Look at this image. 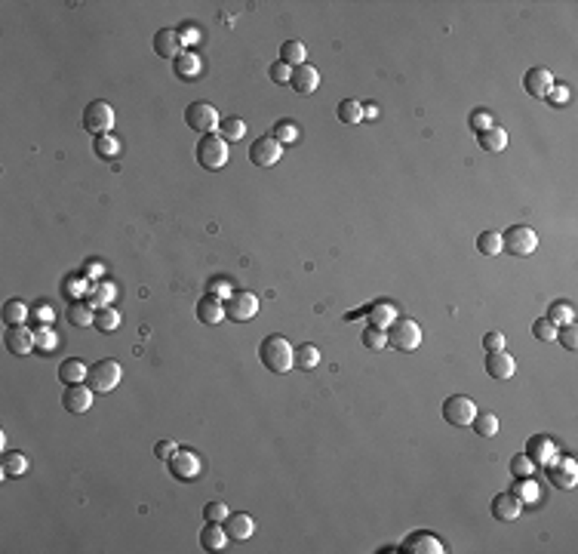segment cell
<instances>
[{"instance_id": "53", "label": "cell", "mask_w": 578, "mask_h": 554, "mask_svg": "<svg viewBox=\"0 0 578 554\" xmlns=\"http://www.w3.org/2000/svg\"><path fill=\"white\" fill-rule=\"evenodd\" d=\"M486 126H492V115H489L486 108L470 111V130H474V133H480V130H486Z\"/></svg>"}, {"instance_id": "3", "label": "cell", "mask_w": 578, "mask_h": 554, "mask_svg": "<svg viewBox=\"0 0 578 554\" xmlns=\"http://www.w3.org/2000/svg\"><path fill=\"white\" fill-rule=\"evenodd\" d=\"M120 379H124V367H120L117 360L105 358V360H96V364H92L90 376H87V385L96 394H108L120 385Z\"/></svg>"}, {"instance_id": "32", "label": "cell", "mask_w": 578, "mask_h": 554, "mask_svg": "<svg viewBox=\"0 0 578 554\" xmlns=\"http://www.w3.org/2000/svg\"><path fill=\"white\" fill-rule=\"evenodd\" d=\"M305 56H308V49H305L302 40H287V44L280 47V62H287L289 68L305 65Z\"/></svg>"}, {"instance_id": "18", "label": "cell", "mask_w": 578, "mask_h": 554, "mask_svg": "<svg viewBox=\"0 0 578 554\" xmlns=\"http://www.w3.org/2000/svg\"><path fill=\"white\" fill-rule=\"evenodd\" d=\"M289 87L298 92V96H308V92H314L320 87V71L314 68V65H298V68H292V81H289Z\"/></svg>"}, {"instance_id": "8", "label": "cell", "mask_w": 578, "mask_h": 554, "mask_svg": "<svg viewBox=\"0 0 578 554\" xmlns=\"http://www.w3.org/2000/svg\"><path fill=\"white\" fill-rule=\"evenodd\" d=\"M259 314V296L255 293H231L225 299V317L234 324H244V321H253Z\"/></svg>"}, {"instance_id": "13", "label": "cell", "mask_w": 578, "mask_h": 554, "mask_svg": "<svg viewBox=\"0 0 578 554\" xmlns=\"http://www.w3.org/2000/svg\"><path fill=\"white\" fill-rule=\"evenodd\" d=\"M400 551H406V554H443L446 545L440 542L434 532H412V536L403 539Z\"/></svg>"}, {"instance_id": "22", "label": "cell", "mask_w": 578, "mask_h": 554, "mask_svg": "<svg viewBox=\"0 0 578 554\" xmlns=\"http://www.w3.org/2000/svg\"><path fill=\"white\" fill-rule=\"evenodd\" d=\"M523 87H526V92H529V96L541 99V96H547V92H551L554 74L547 68H529V71H526V77H523Z\"/></svg>"}, {"instance_id": "38", "label": "cell", "mask_w": 578, "mask_h": 554, "mask_svg": "<svg viewBox=\"0 0 578 554\" xmlns=\"http://www.w3.org/2000/svg\"><path fill=\"white\" fill-rule=\"evenodd\" d=\"M320 364V351H317V345H298L296 348V367L298 369H305V373H311L314 367Z\"/></svg>"}, {"instance_id": "43", "label": "cell", "mask_w": 578, "mask_h": 554, "mask_svg": "<svg viewBox=\"0 0 578 554\" xmlns=\"http://www.w3.org/2000/svg\"><path fill=\"white\" fill-rule=\"evenodd\" d=\"M511 474L517 480H526V478H532L535 474V462L526 456V453H517V456L511 459Z\"/></svg>"}, {"instance_id": "20", "label": "cell", "mask_w": 578, "mask_h": 554, "mask_svg": "<svg viewBox=\"0 0 578 554\" xmlns=\"http://www.w3.org/2000/svg\"><path fill=\"white\" fill-rule=\"evenodd\" d=\"M225 532H228V539H237V542H244V539H249L255 532V521H253V514H246V511H237V514H228L225 517Z\"/></svg>"}, {"instance_id": "42", "label": "cell", "mask_w": 578, "mask_h": 554, "mask_svg": "<svg viewBox=\"0 0 578 554\" xmlns=\"http://www.w3.org/2000/svg\"><path fill=\"white\" fill-rule=\"evenodd\" d=\"M274 139L280 142V145H292V142L298 139V124H296V120H277V124H274Z\"/></svg>"}, {"instance_id": "59", "label": "cell", "mask_w": 578, "mask_h": 554, "mask_svg": "<svg viewBox=\"0 0 578 554\" xmlns=\"http://www.w3.org/2000/svg\"><path fill=\"white\" fill-rule=\"evenodd\" d=\"M210 293H228V283H225V280H219V283L212 280V283H210Z\"/></svg>"}, {"instance_id": "12", "label": "cell", "mask_w": 578, "mask_h": 554, "mask_svg": "<svg viewBox=\"0 0 578 554\" xmlns=\"http://www.w3.org/2000/svg\"><path fill=\"white\" fill-rule=\"evenodd\" d=\"M547 478L554 487L560 489H572L578 484V468L572 459H551L547 462Z\"/></svg>"}, {"instance_id": "47", "label": "cell", "mask_w": 578, "mask_h": 554, "mask_svg": "<svg viewBox=\"0 0 578 554\" xmlns=\"http://www.w3.org/2000/svg\"><path fill=\"white\" fill-rule=\"evenodd\" d=\"M556 330H560V326H554L547 317H538V321L532 324V336L541 339V342H556Z\"/></svg>"}, {"instance_id": "52", "label": "cell", "mask_w": 578, "mask_h": 554, "mask_svg": "<svg viewBox=\"0 0 578 554\" xmlns=\"http://www.w3.org/2000/svg\"><path fill=\"white\" fill-rule=\"evenodd\" d=\"M517 493V499L520 502H538V487L532 484V478H526V480H520V489H513Z\"/></svg>"}, {"instance_id": "30", "label": "cell", "mask_w": 578, "mask_h": 554, "mask_svg": "<svg viewBox=\"0 0 578 554\" xmlns=\"http://www.w3.org/2000/svg\"><path fill=\"white\" fill-rule=\"evenodd\" d=\"M335 117L341 120V124L354 126L363 120V102H357V99H341L339 108H335Z\"/></svg>"}, {"instance_id": "27", "label": "cell", "mask_w": 578, "mask_h": 554, "mask_svg": "<svg viewBox=\"0 0 578 554\" xmlns=\"http://www.w3.org/2000/svg\"><path fill=\"white\" fill-rule=\"evenodd\" d=\"M366 317H369V326H378V330H388V324L397 317V308L391 302H375L366 308Z\"/></svg>"}, {"instance_id": "7", "label": "cell", "mask_w": 578, "mask_h": 554, "mask_svg": "<svg viewBox=\"0 0 578 554\" xmlns=\"http://www.w3.org/2000/svg\"><path fill=\"white\" fill-rule=\"evenodd\" d=\"M185 124L191 126L194 133H212V130H219V111H216V105H210V102H191L188 108H185Z\"/></svg>"}, {"instance_id": "1", "label": "cell", "mask_w": 578, "mask_h": 554, "mask_svg": "<svg viewBox=\"0 0 578 554\" xmlns=\"http://www.w3.org/2000/svg\"><path fill=\"white\" fill-rule=\"evenodd\" d=\"M259 360L265 364L268 373L283 376L296 367V348H292L289 339H283V336H268L265 342L259 345Z\"/></svg>"}, {"instance_id": "37", "label": "cell", "mask_w": 578, "mask_h": 554, "mask_svg": "<svg viewBox=\"0 0 578 554\" xmlns=\"http://www.w3.org/2000/svg\"><path fill=\"white\" fill-rule=\"evenodd\" d=\"M219 136L225 142H240L246 136V124L240 117H225L222 124H219Z\"/></svg>"}, {"instance_id": "2", "label": "cell", "mask_w": 578, "mask_h": 554, "mask_svg": "<svg viewBox=\"0 0 578 554\" xmlns=\"http://www.w3.org/2000/svg\"><path fill=\"white\" fill-rule=\"evenodd\" d=\"M384 336H388V345L394 348V351L409 354L422 345V326L412 321V317H394V321L388 324V330H384Z\"/></svg>"}, {"instance_id": "28", "label": "cell", "mask_w": 578, "mask_h": 554, "mask_svg": "<svg viewBox=\"0 0 578 554\" xmlns=\"http://www.w3.org/2000/svg\"><path fill=\"white\" fill-rule=\"evenodd\" d=\"M87 376H90L87 364L77 360V358H71V360H65V364L59 367V379L65 382V385H80V382H87Z\"/></svg>"}, {"instance_id": "5", "label": "cell", "mask_w": 578, "mask_h": 554, "mask_svg": "<svg viewBox=\"0 0 578 554\" xmlns=\"http://www.w3.org/2000/svg\"><path fill=\"white\" fill-rule=\"evenodd\" d=\"M114 108L108 102H102V99H96V102H90L87 108H83V130L90 133V136H108L114 130Z\"/></svg>"}, {"instance_id": "19", "label": "cell", "mask_w": 578, "mask_h": 554, "mask_svg": "<svg viewBox=\"0 0 578 554\" xmlns=\"http://www.w3.org/2000/svg\"><path fill=\"white\" fill-rule=\"evenodd\" d=\"M173 71H176L178 81H194V77L203 71V62L194 49H182V53L173 59Z\"/></svg>"}, {"instance_id": "44", "label": "cell", "mask_w": 578, "mask_h": 554, "mask_svg": "<svg viewBox=\"0 0 578 554\" xmlns=\"http://www.w3.org/2000/svg\"><path fill=\"white\" fill-rule=\"evenodd\" d=\"M360 339L369 351H382V348H388V336H384V330H378V326H366Z\"/></svg>"}, {"instance_id": "49", "label": "cell", "mask_w": 578, "mask_h": 554, "mask_svg": "<svg viewBox=\"0 0 578 554\" xmlns=\"http://www.w3.org/2000/svg\"><path fill=\"white\" fill-rule=\"evenodd\" d=\"M268 77H271L274 83H280V87H287V83L292 81V68L287 65V62H280V59H277V62H271Z\"/></svg>"}, {"instance_id": "35", "label": "cell", "mask_w": 578, "mask_h": 554, "mask_svg": "<svg viewBox=\"0 0 578 554\" xmlns=\"http://www.w3.org/2000/svg\"><path fill=\"white\" fill-rule=\"evenodd\" d=\"M25 471H28V459L22 453H6L3 465H0V474H3V478H22Z\"/></svg>"}, {"instance_id": "36", "label": "cell", "mask_w": 578, "mask_h": 554, "mask_svg": "<svg viewBox=\"0 0 578 554\" xmlns=\"http://www.w3.org/2000/svg\"><path fill=\"white\" fill-rule=\"evenodd\" d=\"M25 317H28V308H25V302H22V299L3 302V324H6V326H22V324H25Z\"/></svg>"}, {"instance_id": "16", "label": "cell", "mask_w": 578, "mask_h": 554, "mask_svg": "<svg viewBox=\"0 0 578 554\" xmlns=\"http://www.w3.org/2000/svg\"><path fill=\"white\" fill-rule=\"evenodd\" d=\"M520 511H523V502L517 499V493H498L495 499H492V517L502 523L517 521Z\"/></svg>"}, {"instance_id": "29", "label": "cell", "mask_w": 578, "mask_h": 554, "mask_svg": "<svg viewBox=\"0 0 578 554\" xmlns=\"http://www.w3.org/2000/svg\"><path fill=\"white\" fill-rule=\"evenodd\" d=\"M87 296H90V305L99 311V308H108V302H114L117 289H114V283H111V280H96V283L90 287V293H87Z\"/></svg>"}, {"instance_id": "24", "label": "cell", "mask_w": 578, "mask_h": 554, "mask_svg": "<svg viewBox=\"0 0 578 554\" xmlns=\"http://www.w3.org/2000/svg\"><path fill=\"white\" fill-rule=\"evenodd\" d=\"M154 53L160 56V59H176V56L182 53L178 34L173 31V28H160V31L154 34Z\"/></svg>"}, {"instance_id": "45", "label": "cell", "mask_w": 578, "mask_h": 554, "mask_svg": "<svg viewBox=\"0 0 578 554\" xmlns=\"http://www.w3.org/2000/svg\"><path fill=\"white\" fill-rule=\"evenodd\" d=\"M56 345H59V339H56V333L49 330V326L34 333V348H37V354H53Z\"/></svg>"}, {"instance_id": "34", "label": "cell", "mask_w": 578, "mask_h": 554, "mask_svg": "<svg viewBox=\"0 0 578 554\" xmlns=\"http://www.w3.org/2000/svg\"><path fill=\"white\" fill-rule=\"evenodd\" d=\"M547 321H551L554 326H566V324H572V321H575V308H572L569 302L556 299V302H551V308H547Z\"/></svg>"}, {"instance_id": "9", "label": "cell", "mask_w": 578, "mask_h": 554, "mask_svg": "<svg viewBox=\"0 0 578 554\" xmlns=\"http://www.w3.org/2000/svg\"><path fill=\"white\" fill-rule=\"evenodd\" d=\"M169 474H173L176 480H182V484L197 480L201 478V459H197V453L188 450V446H178L173 453V459H169Z\"/></svg>"}, {"instance_id": "58", "label": "cell", "mask_w": 578, "mask_h": 554, "mask_svg": "<svg viewBox=\"0 0 578 554\" xmlns=\"http://www.w3.org/2000/svg\"><path fill=\"white\" fill-rule=\"evenodd\" d=\"M34 317H37L40 324H49V321H53V308H46V305H37V311H34Z\"/></svg>"}, {"instance_id": "15", "label": "cell", "mask_w": 578, "mask_h": 554, "mask_svg": "<svg viewBox=\"0 0 578 554\" xmlns=\"http://www.w3.org/2000/svg\"><path fill=\"white\" fill-rule=\"evenodd\" d=\"M3 345L10 354H31L34 351V333L28 326H6L3 333Z\"/></svg>"}, {"instance_id": "21", "label": "cell", "mask_w": 578, "mask_h": 554, "mask_svg": "<svg viewBox=\"0 0 578 554\" xmlns=\"http://www.w3.org/2000/svg\"><path fill=\"white\" fill-rule=\"evenodd\" d=\"M486 373L492 376V379L504 382V379H511V376L517 373V364H513V358L508 351H489L486 354Z\"/></svg>"}, {"instance_id": "17", "label": "cell", "mask_w": 578, "mask_h": 554, "mask_svg": "<svg viewBox=\"0 0 578 554\" xmlns=\"http://www.w3.org/2000/svg\"><path fill=\"white\" fill-rule=\"evenodd\" d=\"M225 317V302L219 299L216 293H206L201 302H197V321L203 326H219Z\"/></svg>"}, {"instance_id": "41", "label": "cell", "mask_w": 578, "mask_h": 554, "mask_svg": "<svg viewBox=\"0 0 578 554\" xmlns=\"http://www.w3.org/2000/svg\"><path fill=\"white\" fill-rule=\"evenodd\" d=\"M92 326H96L99 333H114L120 326V314L114 308H99L96 311V324H92Z\"/></svg>"}, {"instance_id": "46", "label": "cell", "mask_w": 578, "mask_h": 554, "mask_svg": "<svg viewBox=\"0 0 578 554\" xmlns=\"http://www.w3.org/2000/svg\"><path fill=\"white\" fill-rule=\"evenodd\" d=\"M228 514H231V511H228V505H225V502H219V499L206 502V508H203V521L206 523H225Z\"/></svg>"}, {"instance_id": "33", "label": "cell", "mask_w": 578, "mask_h": 554, "mask_svg": "<svg viewBox=\"0 0 578 554\" xmlns=\"http://www.w3.org/2000/svg\"><path fill=\"white\" fill-rule=\"evenodd\" d=\"M532 462H541V465H547L551 459H556V453H554V444L547 437H532L529 440V453H526Z\"/></svg>"}, {"instance_id": "48", "label": "cell", "mask_w": 578, "mask_h": 554, "mask_svg": "<svg viewBox=\"0 0 578 554\" xmlns=\"http://www.w3.org/2000/svg\"><path fill=\"white\" fill-rule=\"evenodd\" d=\"M96 154H99V158H105V160L117 158V154H120V142L114 136H96Z\"/></svg>"}, {"instance_id": "25", "label": "cell", "mask_w": 578, "mask_h": 554, "mask_svg": "<svg viewBox=\"0 0 578 554\" xmlns=\"http://www.w3.org/2000/svg\"><path fill=\"white\" fill-rule=\"evenodd\" d=\"M65 317H68V324H71V326H92V324H96V311H92V305H90V302H83V299L68 302Z\"/></svg>"}, {"instance_id": "31", "label": "cell", "mask_w": 578, "mask_h": 554, "mask_svg": "<svg viewBox=\"0 0 578 554\" xmlns=\"http://www.w3.org/2000/svg\"><path fill=\"white\" fill-rule=\"evenodd\" d=\"M62 293H65L71 302L83 299V296L90 293V280H87L83 274H68L65 280H62Z\"/></svg>"}, {"instance_id": "50", "label": "cell", "mask_w": 578, "mask_h": 554, "mask_svg": "<svg viewBox=\"0 0 578 554\" xmlns=\"http://www.w3.org/2000/svg\"><path fill=\"white\" fill-rule=\"evenodd\" d=\"M176 34H178V44L188 47V49H191V44H197V40H201V28H197L194 22H185Z\"/></svg>"}, {"instance_id": "14", "label": "cell", "mask_w": 578, "mask_h": 554, "mask_svg": "<svg viewBox=\"0 0 578 554\" xmlns=\"http://www.w3.org/2000/svg\"><path fill=\"white\" fill-rule=\"evenodd\" d=\"M92 388L90 385H65V394H62V407L68 410V413H87L92 407Z\"/></svg>"}, {"instance_id": "55", "label": "cell", "mask_w": 578, "mask_h": 554, "mask_svg": "<svg viewBox=\"0 0 578 554\" xmlns=\"http://www.w3.org/2000/svg\"><path fill=\"white\" fill-rule=\"evenodd\" d=\"M483 348L486 351H504V336L502 333H486L483 336Z\"/></svg>"}, {"instance_id": "39", "label": "cell", "mask_w": 578, "mask_h": 554, "mask_svg": "<svg viewBox=\"0 0 578 554\" xmlns=\"http://www.w3.org/2000/svg\"><path fill=\"white\" fill-rule=\"evenodd\" d=\"M470 425H474V431L480 437H495L498 435V416L495 413H477Z\"/></svg>"}, {"instance_id": "10", "label": "cell", "mask_w": 578, "mask_h": 554, "mask_svg": "<svg viewBox=\"0 0 578 554\" xmlns=\"http://www.w3.org/2000/svg\"><path fill=\"white\" fill-rule=\"evenodd\" d=\"M474 416H477V407H474V401L465 394H452V397H446L443 401V419L449 425H455V428H465V425L474 422Z\"/></svg>"}, {"instance_id": "6", "label": "cell", "mask_w": 578, "mask_h": 554, "mask_svg": "<svg viewBox=\"0 0 578 554\" xmlns=\"http://www.w3.org/2000/svg\"><path fill=\"white\" fill-rule=\"evenodd\" d=\"M535 246H538V234H535V228H529V225H511V228L502 234V250H508L511 255H520V259L532 255Z\"/></svg>"}, {"instance_id": "11", "label": "cell", "mask_w": 578, "mask_h": 554, "mask_svg": "<svg viewBox=\"0 0 578 554\" xmlns=\"http://www.w3.org/2000/svg\"><path fill=\"white\" fill-rule=\"evenodd\" d=\"M280 158H283V145L274 136H262V139H255L253 145H249V160H253L255 167H262V169L274 167Z\"/></svg>"}, {"instance_id": "51", "label": "cell", "mask_w": 578, "mask_h": 554, "mask_svg": "<svg viewBox=\"0 0 578 554\" xmlns=\"http://www.w3.org/2000/svg\"><path fill=\"white\" fill-rule=\"evenodd\" d=\"M556 339H560V345L566 348V351H575V348H578V330L572 324L560 326V330H556Z\"/></svg>"}, {"instance_id": "54", "label": "cell", "mask_w": 578, "mask_h": 554, "mask_svg": "<svg viewBox=\"0 0 578 554\" xmlns=\"http://www.w3.org/2000/svg\"><path fill=\"white\" fill-rule=\"evenodd\" d=\"M545 99H551V105H566L569 99H572V92H569V87H556V83H554L551 92H547Z\"/></svg>"}, {"instance_id": "56", "label": "cell", "mask_w": 578, "mask_h": 554, "mask_svg": "<svg viewBox=\"0 0 578 554\" xmlns=\"http://www.w3.org/2000/svg\"><path fill=\"white\" fill-rule=\"evenodd\" d=\"M176 450H178V446L173 444V440H160V444L154 446V456H157V459H163V462H169V459H173V453H176Z\"/></svg>"}, {"instance_id": "57", "label": "cell", "mask_w": 578, "mask_h": 554, "mask_svg": "<svg viewBox=\"0 0 578 554\" xmlns=\"http://www.w3.org/2000/svg\"><path fill=\"white\" fill-rule=\"evenodd\" d=\"M83 274H90V280H102V265H99V262H87V268H83Z\"/></svg>"}, {"instance_id": "40", "label": "cell", "mask_w": 578, "mask_h": 554, "mask_svg": "<svg viewBox=\"0 0 578 554\" xmlns=\"http://www.w3.org/2000/svg\"><path fill=\"white\" fill-rule=\"evenodd\" d=\"M477 250L483 255H498L502 253V234L498 231H483L480 237H477Z\"/></svg>"}, {"instance_id": "26", "label": "cell", "mask_w": 578, "mask_h": 554, "mask_svg": "<svg viewBox=\"0 0 578 554\" xmlns=\"http://www.w3.org/2000/svg\"><path fill=\"white\" fill-rule=\"evenodd\" d=\"M225 542H228V532H225L222 523H206V527L201 530V548L203 551H222Z\"/></svg>"}, {"instance_id": "23", "label": "cell", "mask_w": 578, "mask_h": 554, "mask_svg": "<svg viewBox=\"0 0 578 554\" xmlns=\"http://www.w3.org/2000/svg\"><path fill=\"white\" fill-rule=\"evenodd\" d=\"M477 145L483 148L486 154H502L504 148H508V133L502 130V126H486V130L477 133Z\"/></svg>"}, {"instance_id": "4", "label": "cell", "mask_w": 578, "mask_h": 554, "mask_svg": "<svg viewBox=\"0 0 578 554\" xmlns=\"http://www.w3.org/2000/svg\"><path fill=\"white\" fill-rule=\"evenodd\" d=\"M197 163H201L203 169H210V173L222 169L228 163V142L219 136V133L201 136V142H197Z\"/></svg>"}]
</instances>
